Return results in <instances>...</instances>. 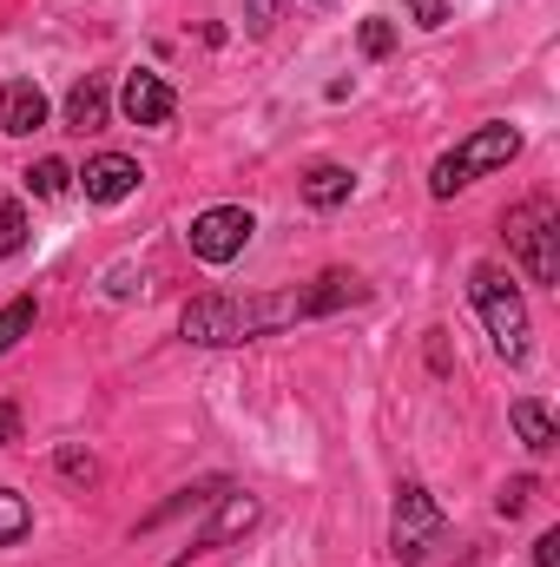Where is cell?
Here are the masks:
<instances>
[{
    "mask_svg": "<svg viewBox=\"0 0 560 567\" xmlns=\"http://www.w3.org/2000/svg\"><path fill=\"white\" fill-rule=\"evenodd\" d=\"M515 152H521V133H515V126H475L455 152H442V158L428 165V192H435V198H455V192L475 185L481 172H501Z\"/></svg>",
    "mask_w": 560,
    "mask_h": 567,
    "instance_id": "obj_1",
    "label": "cell"
},
{
    "mask_svg": "<svg viewBox=\"0 0 560 567\" xmlns=\"http://www.w3.org/2000/svg\"><path fill=\"white\" fill-rule=\"evenodd\" d=\"M468 297H475V310H481L495 350H501L508 363H521V357H528V303H521V284L508 278V271H495V265H475Z\"/></svg>",
    "mask_w": 560,
    "mask_h": 567,
    "instance_id": "obj_2",
    "label": "cell"
},
{
    "mask_svg": "<svg viewBox=\"0 0 560 567\" xmlns=\"http://www.w3.org/2000/svg\"><path fill=\"white\" fill-rule=\"evenodd\" d=\"M508 245H515V258L528 265L535 284L560 278V212L548 205V198H528V205L508 212Z\"/></svg>",
    "mask_w": 560,
    "mask_h": 567,
    "instance_id": "obj_3",
    "label": "cell"
},
{
    "mask_svg": "<svg viewBox=\"0 0 560 567\" xmlns=\"http://www.w3.org/2000/svg\"><path fill=\"white\" fill-rule=\"evenodd\" d=\"M435 535H442V508H435V495H428L422 482H403V488H396V522H390V548H396V561L422 567L428 561V548H435Z\"/></svg>",
    "mask_w": 560,
    "mask_h": 567,
    "instance_id": "obj_4",
    "label": "cell"
},
{
    "mask_svg": "<svg viewBox=\"0 0 560 567\" xmlns=\"http://www.w3.org/2000/svg\"><path fill=\"white\" fill-rule=\"evenodd\" d=\"M251 231H258V218H251L245 205H211V212L191 218V251H198L205 265H231V258L251 245Z\"/></svg>",
    "mask_w": 560,
    "mask_h": 567,
    "instance_id": "obj_5",
    "label": "cell"
},
{
    "mask_svg": "<svg viewBox=\"0 0 560 567\" xmlns=\"http://www.w3.org/2000/svg\"><path fill=\"white\" fill-rule=\"evenodd\" d=\"M139 178H145L139 158H126V152H100V158H86V172H80V185H86L93 205H120V198H133Z\"/></svg>",
    "mask_w": 560,
    "mask_h": 567,
    "instance_id": "obj_6",
    "label": "cell"
},
{
    "mask_svg": "<svg viewBox=\"0 0 560 567\" xmlns=\"http://www.w3.org/2000/svg\"><path fill=\"white\" fill-rule=\"evenodd\" d=\"M120 106H126V120L133 126H165L172 113H178V93L158 80V73H126V93H120Z\"/></svg>",
    "mask_w": 560,
    "mask_h": 567,
    "instance_id": "obj_7",
    "label": "cell"
},
{
    "mask_svg": "<svg viewBox=\"0 0 560 567\" xmlns=\"http://www.w3.org/2000/svg\"><path fill=\"white\" fill-rule=\"evenodd\" d=\"M40 126H46V93H40L33 80H7V86H0V133L27 140V133H40Z\"/></svg>",
    "mask_w": 560,
    "mask_h": 567,
    "instance_id": "obj_8",
    "label": "cell"
},
{
    "mask_svg": "<svg viewBox=\"0 0 560 567\" xmlns=\"http://www.w3.org/2000/svg\"><path fill=\"white\" fill-rule=\"evenodd\" d=\"M251 522H258V502H251V495H225L218 522H211V528H205V535L191 542V555H205V548H225V542H231V535H245Z\"/></svg>",
    "mask_w": 560,
    "mask_h": 567,
    "instance_id": "obj_9",
    "label": "cell"
},
{
    "mask_svg": "<svg viewBox=\"0 0 560 567\" xmlns=\"http://www.w3.org/2000/svg\"><path fill=\"white\" fill-rule=\"evenodd\" d=\"M66 126H73V133H100V126H106V86H100V80H80V86L66 93Z\"/></svg>",
    "mask_w": 560,
    "mask_h": 567,
    "instance_id": "obj_10",
    "label": "cell"
},
{
    "mask_svg": "<svg viewBox=\"0 0 560 567\" xmlns=\"http://www.w3.org/2000/svg\"><path fill=\"white\" fill-rule=\"evenodd\" d=\"M350 185H356V178H350L343 165H317V172L303 178V198H310L317 212H336V205L350 198Z\"/></svg>",
    "mask_w": 560,
    "mask_h": 567,
    "instance_id": "obj_11",
    "label": "cell"
},
{
    "mask_svg": "<svg viewBox=\"0 0 560 567\" xmlns=\"http://www.w3.org/2000/svg\"><path fill=\"white\" fill-rule=\"evenodd\" d=\"M508 423L521 429V442H528L535 455H541V449H554V416H548L541 403H528V396H521V403L508 410Z\"/></svg>",
    "mask_w": 560,
    "mask_h": 567,
    "instance_id": "obj_12",
    "label": "cell"
},
{
    "mask_svg": "<svg viewBox=\"0 0 560 567\" xmlns=\"http://www.w3.org/2000/svg\"><path fill=\"white\" fill-rule=\"evenodd\" d=\"M27 528H33V508H27V495L0 488V548H13V542H20Z\"/></svg>",
    "mask_w": 560,
    "mask_h": 567,
    "instance_id": "obj_13",
    "label": "cell"
},
{
    "mask_svg": "<svg viewBox=\"0 0 560 567\" xmlns=\"http://www.w3.org/2000/svg\"><path fill=\"white\" fill-rule=\"evenodd\" d=\"M27 330H33V297H13V303L0 310V357H7Z\"/></svg>",
    "mask_w": 560,
    "mask_h": 567,
    "instance_id": "obj_14",
    "label": "cell"
},
{
    "mask_svg": "<svg viewBox=\"0 0 560 567\" xmlns=\"http://www.w3.org/2000/svg\"><path fill=\"white\" fill-rule=\"evenodd\" d=\"M27 185H33V192H40V198H60V192H66V185H73V172H66V165H60V158H40V165H33V172H27Z\"/></svg>",
    "mask_w": 560,
    "mask_h": 567,
    "instance_id": "obj_15",
    "label": "cell"
},
{
    "mask_svg": "<svg viewBox=\"0 0 560 567\" xmlns=\"http://www.w3.org/2000/svg\"><path fill=\"white\" fill-rule=\"evenodd\" d=\"M20 245H27V212L13 198H0V258H13Z\"/></svg>",
    "mask_w": 560,
    "mask_h": 567,
    "instance_id": "obj_16",
    "label": "cell"
},
{
    "mask_svg": "<svg viewBox=\"0 0 560 567\" xmlns=\"http://www.w3.org/2000/svg\"><path fill=\"white\" fill-rule=\"evenodd\" d=\"M356 40H363V53H370V60H383V53H390V47H396V27H390V20H383V13H370V20H363V33H356Z\"/></svg>",
    "mask_w": 560,
    "mask_h": 567,
    "instance_id": "obj_17",
    "label": "cell"
},
{
    "mask_svg": "<svg viewBox=\"0 0 560 567\" xmlns=\"http://www.w3.org/2000/svg\"><path fill=\"white\" fill-rule=\"evenodd\" d=\"M528 502H535V482H528V475H515V482H508V488L495 495V508H501V515H521Z\"/></svg>",
    "mask_w": 560,
    "mask_h": 567,
    "instance_id": "obj_18",
    "label": "cell"
},
{
    "mask_svg": "<svg viewBox=\"0 0 560 567\" xmlns=\"http://www.w3.org/2000/svg\"><path fill=\"white\" fill-rule=\"evenodd\" d=\"M60 475L66 482H93V455L86 449H60Z\"/></svg>",
    "mask_w": 560,
    "mask_h": 567,
    "instance_id": "obj_19",
    "label": "cell"
},
{
    "mask_svg": "<svg viewBox=\"0 0 560 567\" xmlns=\"http://www.w3.org/2000/svg\"><path fill=\"white\" fill-rule=\"evenodd\" d=\"M403 7H409L416 27H442V20H448V0H403Z\"/></svg>",
    "mask_w": 560,
    "mask_h": 567,
    "instance_id": "obj_20",
    "label": "cell"
},
{
    "mask_svg": "<svg viewBox=\"0 0 560 567\" xmlns=\"http://www.w3.org/2000/svg\"><path fill=\"white\" fill-rule=\"evenodd\" d=\"M535 561H541V567H560V528H554V535H541V542H535Z\"/></svg>",
    "mask_w": 560,
    "mask_h": 567,
    "instance_id": "obj_21",
    "label": "cell"
},
{
    "mask_svg": "<svg viewBox=\"0 0 560 567\" xmlns=\"http://www.w3.org/2000/svg\"><path fill=\"white\" fill-rule=\"evenodd\" d=\"M7 442H20V410H13V403H0V449H7Z\"/></svg>",
    "mask_w": 560,
    "mask_h": 567,
    "instance_id": "obj_22",
    "label": "cell"
}]
</instances>
